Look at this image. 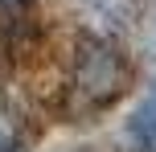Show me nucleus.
<instances>
[{
    "label": "nucleus",
    "instance_id": "obj_4",
    "mask_svg": "<svg viewBox=\"0 0 156 152\" xmlns=\"http://www.w3.org/2000/svg\"><path fill=\"white\" fill-rule=\"evenodd\" d=\"M0 152H8V148H0Z\"/></svg>",
    "mask_w": 156,
    "mask_h": 152
},
{
    "label": "nucleus",
    "instance_id": "obj_3",
    "mask_svg": "<svg viewBox=\"0 0 156 152\" xmlns=\"http://www.w3.org/2000/svg\"><path fill=\"white\" fill-rule=\"evenodd\" d=\"M21 12H25V0H0V25H16L21 21Z\"/></svg>",
    "mask_w": 156,
    "mask_h": 152
},
{
    "label": "nucleus",
    "instance_id": "obj_2",
    "mask_svg": "<svg viewBox=\"0 0 156 152\" xmlns=\"http://www.w3.org/2000/svg\"><path fill=\"white\" fill-rule=\"evenodd\" d=\"M132 136L140 140L144 152H156V103H148V107L132 119Z\"/></svg>",
    "mask_w": 156,
    "mask_h": 152
},
{
    "label": "nucleus",
    "instance_id": "obj_1",
    "mask_svg": "<svg viewBox=\"0 0 156 152\" xmlns=\"http://www.w3.org/2000/svg\"><path fill=\"white\" fill-rule=\"evenodd\" d=\"M78 99H82L86 111H99L111 99L123 90V66H119V54L111 45H99V41H86L82 58H78Z\"/></svg>",
    "mask_w": 156,
    "mask_h": 152
}]
</instances>
